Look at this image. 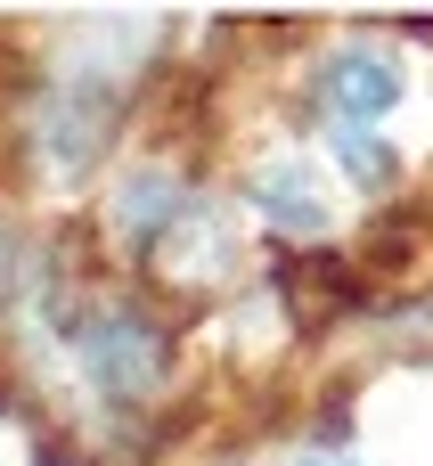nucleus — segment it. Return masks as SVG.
<instances>
[{"mask_svg":"<svg viewBox=\"0 0 433 466\" xmlns=\"http://www.w3.org/2000/svg\"><path fill=\"white\" fill-rule=\"evenodd\" d=\"M344 164H352L360 180H385V172H393V147L368 139V131H344Z\"/></svg>","mask_w":433,"mask_h":466,"instance_id":"obj_6","label":"nucleus"},{"mask_svg":"<svg viewBox=\"0 0 433 466\" xmlns=\"http://www.w3.org/2000/svg\"><path fill=\"white\" fill-rule=\"evenodd\" d=\"M8 254H16V238H8V229H0V279H8Z\"/></svg>","mask_w":433,"mask_h":466,"instance_id":"obj_8","label":"nucleus"},{"mask_svg":"<svg viewBox=\"0 0 433 466\" xmlns=\"http://www.w3.org/2000/svg\"><path fill=\"white\" fill-rule=\"evenodd\" d=\"M295 466H360V459H344V451H303Z\"/></svg>","mask_w":433,"mask_h":466,"instance_id":"obj_7","label":"nucleus"},{"mask_svg":"<svg viewBox=\"0 0 433 466\" xmlns=\"http://www.w3.org/2000/svg\"><path fill=\"white\" fill-rule=\"evenodd\" d=\"M33 123H41V131H33L41 164H49V172H82V164L98 156L106 123H115V90H106V74H98V66H65V74L49 82V98H41Z\"/></svg>","mask_w":433,"mask_h":466,"instance_id":"obj_2","label":"nucleus"},{"mask_svg":"<svg viewBox=\"0 0 433 466\" xmlns=\"http://www.w3.org/2000/svg\"><path fill=\"white\" fill-rule=\"evenodd\" d=\"M188 221V188L172 172H131L123 197H115V229L123 238H172Z\"/></svg>","mask_w":433,"mask_h":466,"instance_id":"obj_5","label":"nucleus"},{"mask_svg":"<svg viewBox=\"0 0 433 466\" xmlns=\"http://www.w3.org/2000/svg\"><path fill=\"white\" fill-rule=\"evenodd\" d=\"M246 197H254V213L270 221V229H287V238H319L327 229V180L303 164V156H278V164H262L254 180H246Z\"/></svg>","mask_w":433,"mask_h":466,"instance_id":"obj_3","label":"nucleus"},{"mask_svg":"<svg viewBox=\"0 0 433 466\" xmlns=\"http://www.w3.org/2000/svg\"><path fill=\"white\" fill-rule=\"evenodd\" d=\"M74 352H82L90 393H106V401H147L164 385V336L139 311H90L74 328Z\"/></svg>","mask_w":433,"mask_h":466,"instance_id":"obj_1","label":"nucleus"},{"mask_svg":"<svg viewBox=\"0 0 433 466\" xmlns=\"http://www.w3.org/2000/svg\"><path fill=\"white\" fill-rule=\"evenodd\" d=\"M319 98H327L344 123H377V115L401 106V66H393L385 49H344V57H327Z\"/></svg>","mask_w":433,"mask_h":466,"instance_id":"obj_4","label":"nucleus"}]
</instances>
